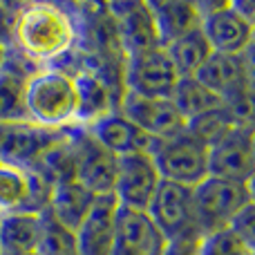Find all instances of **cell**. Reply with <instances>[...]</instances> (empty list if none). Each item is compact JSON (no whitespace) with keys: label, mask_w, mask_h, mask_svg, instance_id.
<instances>
[{"label":"cell","mask_w":255,"mask_h":255,"mask_svg":"<svg viewBox=\"0 0 255 255\" xmlns=\"http://www.w3.org/2000/svg\"><path fill=\"white\" fill-rule=\"evenodd\" d=\"M119 202L115 195H101L94 199L88 217L76 229V255H110L115 244V220Z\"/></svg>","instance_id":"9a60e30c"},{"label":"cell","mask_w":255,"mask_h":255,"mask_svg":"<svg viewBox=\"0 0 255 255\" xmlns=\"http://www.w3.org/2000/svg\"><path fill=\"white\" fill-rule=\"evenodd\" d=\"M229 229L233 231V233H238L247 244L253 247V204H249V206L235 217Z\"/></svg>","instance_id":"83f0119b"},{"label":"cell","mask_w":255,"mask_h":255,"mask_svg":"<svg viewBox=\"0 0 255 255\" xmlns=\"http://www.w3.org/2000/svg\"><path fill=\"white\" fill-rule=\"evenodd\" d=\"M25 255H36V253H25Z\"/></svg>","instance_id":"f1b7e54d"},{"label":"cell","mask_w":255,"mask_h":255,"mask_svg":"<svg viewBox=\"0 0 255 255\" xmlns=\"http://www.w3.org/2000/svg\"><path fill=\"white\" fill-rule=\"evenodd\" d=\"M72 139H74V179L97 197L112 195L119 157L94 141L81 126L72 128Z\"/></svg>","instance_id":"30bf717a"},{"label":"cell","mask_w":255,"mask_h":255,"mask_svg":"<svg viewBox=\"0 0 255 255\" xmlns=\"http://www.w3.org/2000/svg\"><path fill=\"white\" fill-rule=\"evenodd\" d=\"M253 128L235 124L208 145V177L251 184L253 179Z\"/></svg>","instance_id":"52a82bcc"},{"label":"cell","mask_w":255,"mask_h":255,"mask_svg":"<svg viewBox=\"0 0 255 255\" xmlns=\"http://www.w3.org/2000/svg\"><path fill=\"white\" fill-rule=\"evenodd\" d=\"M36 255H76V238L72 231L58 224L47 211L40 213V235Z\"/></svg>","instance_id":"d4e9b609"},{"label":"cell","mask_w":255,"mask_h":255,"mask_svg":"<svg viewBox=\"0 0 255 255\" xmlns=\"http://www.w3.org/2000/svg\"><path fill=\"white\" fill-rule=\"evenodd\" d=\"M145 7L152 18L159 47H166L188 31L199 29L202 22L197 2H145Z\"/></svg>","instance_id":"e0dca14e"},{"label":"cell","mask_w":255,"mask_h":255,"mask_svg":"<svg viewBox=\"0 0 255 255\" xmlns=\"http://www.w3.org/2000/svg\"><path fill=\"white\" fill-rule=\"evenodd\" d=\"M195 255H253V247L247 244L231 229L204 235L197 244Z\"/></svg>","instance_id":"4316f807"},{"label":"cell","mask_w":255,"mask_h":255,"mask_svg":"<svg viewBox=\"0 0 255 255\" xmlns=\"http://www.w3.org/2000/svg\"><path fill=\"white\" fill-rule=\"evenodd\" d=\"M27 119L36 126L63 130L74 126L76 94L72 74L56 67H43L31 72L25 92Z\"/></svg>","instance_id":"7a4b0ae2"},{"label":"cell","mask_w":255,"mask_h":255,"mask_svg":"<svg viewBox=\"0 0 255 255\" xmlns=\"http://www.w3.org/2000/svg\"><path fill=\"white\" fill-rule=\"evenodd\" d=\"M249 204H253L251 184L206 177L197 188H193L195 224L199 238L229 229Z\"/></svg>","instance_id":"3957f363"},{"label":"cell","mask_w":255,"mask_h":255,"mask_svg":"<svg viewBox=\"0 0 255 255\" xmlns=\"http://www.w3.org/2000/svg\"><path fill=\"white\" fill-rule=\"evenodd\" d=\"M31 72L22 70L20 63L4 56L0 61V124H13V121L27 119L25 92L27 79Z\"/></svg>","instance_id":"44dd1931"},{"label":"cell","mask_w":255,"mask_h":255,"mask_svg":"<svg viewBox=\"0 0 255 255\" xmlns=\"http://www.w3.org/2000/svg\"><path fill=\"white\" fill-rule=\"evenodd\" d=\"M67 128L52 130V128L36 126L31 121H13L0 124V163L20 170H31L45 150H49L56 141L65 136Z\"/></svg>","instance_id":"ba28073f"},{"label":"cell","mask_w":255,"mask_h":255,"mask_svg":"<svg viewBox=\"0 0 255 255\" xmlns=\"http://www.w3.org/2000/svg\"><path fill=\"white\" fill-rule=\"evenodd\" d=\"M199 11H202L199 29L213 54H224V56L249 54L253 43V20L244 18L233 7V2L213 4V7L199 4Z\"/></svg>","instance_id":"8992f818"},{"label":"cell","mask_w":255,"mask_h":255,"mask_svg":"<svg viewBox=\"0 0 255 255\" xmlns=\"http://www.w3.org/2000/svg\"><path fill=\"white\" fill-rule=\"evenodd\" d=\"M177 81L179 76L163 47L126 56L124 92L128 94L143 99H170Z\"/></svg>","instance_id":"9c48e42d"},{"label":"cell","mask_w":255,"mask_h":255,"mask_svg":"<svg viewBox=\"0 0 255 255\" xmlns=\"http://www.w3.org/2000/svg\"><path fill=\"white\" fill-rule=\"evenodd\" d=\"M145 215L157 226V231L166 242L199 240L197 224H195L193 188L161 181Z\"/></svg>","instance_id":"5b68a950"},{"label":"cell","mask_w":255,"mask_h":255,"mask_svg":"<svg viewBox=\"0 0 255 255\" xmlns=\"http://www.w3.org/2000/svg\"><path fill=\"white\" fill-rule=\"evenodd\" d=\"M195 79L202 85H206L211 92H215L217 97L224 99L226 108L235 115V119H238V108L249 110V103H242V97H247L249 92V79H251V67H249L247 54L244 56L211 54L208 61L197 70Z\"/></svg>","instance_id":"8fae6325"},{"label":"cell","mask_w":255,"mask_h":255,"mask_svg":"<svg viewBox=\"0 0 255 255\" xmlns=\"http://www.w3.org/2000/svg\"><path fill=\"white\" fill-rule=\"evenodd\" d=\"M166 54L170 58L172 67H175L179 79H190L197 74V70L208 61L211 56V47H208L206 38H204L202 29H193L188 34H184L181 38L172 40L170 45H166Z\"/></svg>","instance_id":"cb8c5ba5"},{"label":"cell","mask_w":255,"mask_h":255,"mask_svg":"<svg viewBox=\"0 0 255 255\" xmlns=\"http://www.w3.org/2000/svg\"><path fill=\"white\" fill-rule=\"evenodd\" d=\"M161 177H159L150 152H132L119 157L115 181V197L121 208L145 213L157 193Z\"/></svg>","instance_id":"7c38bea8"},{"label":"cell","mask_w":255,"mask_h":255,"mask_svg":"<svg viewBox=\"0 0 255 255\" xmlns=\"http://www.w3.org/2000/svg\"><path fill=\"white\" fill-rule=\"evenodd\" d=\"M170 101L186 124L199 119V117H206V115H211V112H215V110H220V108L226 106L224 99L217 97L215 92H211V90H208L206 85L199 83L195 76L177 81Z\"/></svg>","instance_id":"603a6c76"},{"label":"cell","mask_w":255,"mask_h":255,"mask_svg":"<svg viewBox=\"0 0 255 255\" xmlns=\"http://www.w3.org/2000/svg\"><path fill=\"white\" fill-rule=\"evenodd\" d=\"M119 112L136 130L154 141H166L186 132V121L181 119L170 99H143L124 92Z\"/></svg>","instance_id":"4fadbf2b"},{"label":"cell","mask_w":255,"mask_h":255,"mask_svg":"<svg viewBox=\"0 0 255 255\" xmlns=\"http://www.w3.org/2000/svg\"><path fill=\"white\" fill-rule=\"evenodd\" d=\"M40 235V215L11 211L0 215V255L34 253Z\"/></svg>","instance_id":"ffe728a7"},{"label":"cell","mask_w":255,"mask_h":255,"mask_svg":"<svg viewBox=\"0 0 255 255\" xmlns=\"http://www.w3.org/2000/svg\"><path fill=\"white\" fill-rule=\"evenodd\" d=\"M85 130L94 141H99L103 148L110 150L117 157H126L132 152H152V148L159 143V141L145 136L141 130H136L119 110L108 112L106 117L90 124Z\"/></svg>","instance_id":"2e32d148"},{"label":"cell","mask_w":255,"mask_h":255,"mask_svg":"<svg viewBox=\"0 0 255 255\" xmlns=\"http://www.w3.org/2000/svg\"><path fill=\"white\" fill-rule=\"evenodd\" d=\"M11 38L18 52L29 61L49 63L65 56L76 43V27L72 16L58 4L34 2L16 13Z\"/></svg>","instance_id":"6da1fadb"},{"label":"cell","mask_w":255,"mask_h":255,"mask_svg":"<svg viewBox=\"0 0 255 255\" xmlns=\"http://www.w3.org/2000/svg\"><path fill=\"white\" fill-rule=\"evenodd\" d=\"M94 199H97V195H92L88 188H83L76 179L61 181V184H56L52 190V197H49V204H47V213L58 224L65 226L67 231L76 233L81 222L88 217L90 208L94 206Z\"/></svg>","instance_id":"d6986e66"},{"label":"cell","mask_w":255,"mask_h":255,"mask_svg":"<svg viewBox=\"0 0 255 255\" xmlns=\"http://www.w3.org/2000/svg\"><path fill=\"white\" fill-rule=\"evenodd\" d=\"M74 81V94H76V115L74 126L88 128L97 119L112 112V92L94 72L81 70L72 76Z\"/></svg>","instance_id":"ac0fdd59"},{"label":"cell","mask_w":255,"mask_h":255,"mask_svg":"<svg viewBox=\"0 0 255 255\" xmlns=\"http://www.w3.org/2000/svg\"><path fill=\"white\" fill-rule=\"evenodd\" d=\"M166 240L141 211L121 208L115 220V244L110 255H163Z\"/></svg>","instance_id":"5bb4252c"},{"label":"cell","mask_w":255,"mask_h":255,"mask_svg":"<svg viewBox=\"0 0 255 255\" xmlns=\"http://www.w3.org/2000/svg\"><path fill=\"white\" fill-rule=\"evenodd\" d=\"M119 9H124V13L117 16V31H119V40L126 49V56L159 47L152 18H150L145 4H124Z\"/></svg>","instance_id":"7402d4cb"},{"label":"cell","mask_w":255,"mask_h":255,"mask_svg":"<svg viewBox=\"0 0 255 255\" xmlns=\"http://www.w3.org/2000/svg\"><path fill=\"white\" fill-rule=\"evenodd\" d=\"M29 179L27 170L0 163V215L11 211H20L25 206Z\"/></svg>","instance_id":"484cf974"},{"label":"cell","mask_w":255,"mask_h":255,"mask_svg":"<svg viewBox=\"0 0 255 255\" xmlns=\"http://www.w3.org/2000/svg\"><path fill=\"white\" fill-rule=\"evenodd\" d=\"M161 181L197 188L208 177V145L188 130L179 136L159 141L150 152Z\"/></svg>","instance_id":"277c9868"}]
</instances>
